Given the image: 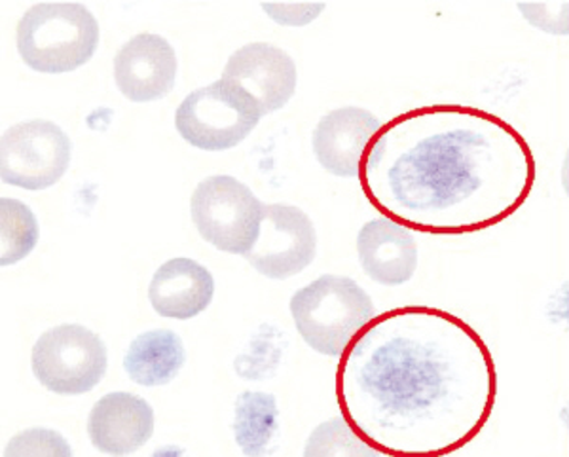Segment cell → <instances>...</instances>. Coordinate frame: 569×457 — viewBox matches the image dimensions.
<instances>
[{"label": "cell", "instance_id": "8", "mask_svg": "<svg viewBox=\"0 0 569 457\" xmlns=\"http://www.w3.org/2000/svg\"><path fill=\"white\" fill-rule=\"evenodd\" d=\"M71 156V137L58 123L27 120L2 133L0 177L23 190H46L63 179Z\"/></svg>", "mask_w": 569, "mask_h": 457}, {"label": "cell", "instance_id": "6", "mask_svg": "<svg viewBox=\"0 0 569 457\" xmlns=\"http://www.w3.org/2000/svg\"><path fill=\"white\" fill-rule=\"evenodd\" d=\"M190 213L201 238L219 251L243 255L259 238L264 203L230 175H213L192 193Z\"/></svg>", "mask_w": 569, "mask_h": 457}, {"label": "cell", "instance_id": "15", "mask_svg": "<svg viewBox=\"0 0 569 457\" xmlns=\"http://www.w3.org/2000/svg\"><path fill=\"white\" fill-rule=\"evenodd\" d=\"M211 271L192 258H171L156 270L149 287V300L158 316L168 319H194L213 302Z\"/></svg>", "mask_w": 569, "mask_h": 457}, {"label": "cell", "instance_id": "22", "mask_svg": "<svg viewBox=\"0 0 569 457\" xmlns=\"http://www.w3.org/2000/svg\"><path fill=\"white\" fill-rule=\"evenodd\" d=\"M323 2H311V4H262L270 18L279 26L305 27L313 20H318L325 10Z\"/></svg>", "mask_w": 569, "mask_h": 457}, {"label": "cell", "instance_id": "16", "mask_svg": "<svg viewBox=\"0 0 569 457\" xmlns=\"http://www.w3.org/2000/svg\"><path fill=\"white\" fill-rule=\"evenodd\" d=\"M187 362L181 336L169 329L149 330L131 341L123 368L142 387L166 386L176 380Z\"/></svg>", "mask_w": 569, "mask_h": 457}, {"label": "cell", "instance_id": "5", "mask_svg": "<svg viewBox=\"0 0 569 457\" xmlns=\"http://www.w3.org/2000/svg\"><path fill=\"white\" fill-rule=\"evenodd\" d=\"M264 112L259 101L228 78L184 97L176 112L179 136L196 149L224 152L251 136Z\"/></svg>", "mask_w": 569, "mask_h": 457}, {"label": "cell", "instance_id": "21", "mask_svg": "<svg viewBox=\"0 0 569 457\" xmlns=\"http://www.w3.org/2000/svg\"><path fill=\"white\" fill-rule=\"evenodd\" d=\"M568 2L562 4H518L526 20L550 34H568Z\"/></svg>", "mask_w": 569, "mask_h": 457}, {"label": "cell", "instance_id": "1", "mask_svg": "<svg viewBox=\"0 0 569 457\" xmlns=\"http://www.w3.org/2000/svg\"><path fill=\"white\" fill-rule=\"evenodd\" d=\"M337 399L382 456H448L485 429L498 399L492 351L445 309L405 306L372 317L346 348Z\"/></svg>", "mask_w": 569, "mask_h": 457}, {"label": "cell", "instance_id": "13", "mask_svg": "<svg viewBox=\"0 0 569 457\" xmlns=\"http://www.w3.org/2000/svg\"><path fill=\"white\" fill-rule=\"evenodd\" d=\"M88 435L91 445L103 454H133L154 435V410L147 400L128 391L104 395L91 408Z\"/></svg>", "mask_w": 569, "mask_h": 457}, {"label": "cell", "instance_id": "10", "mask_svg": "<svg viewBox=\"0 0 569 457\" xmlns=\"http://www.w3.org/2000/svg\"><path fill=\"white\" fill-rule=\"evenodd\" d=\"M176 48L154 32H141L118 50L114 82L133 103H150L169 96L177 80Z\"/></svg>", "mask_w": 569, "mask_h": 457}, {"label": "cell", "instance_id": "2", "mask_svg": "<svg viewBox=\"0 0 569 457\" xmlns=\"http://www.w3.org/2000/svg\"><path fill=\"white\" fill-rule=\"evenodd\" d=\"M383 217L427 234L488 230L517 213L537 179L533 150L512 123L466 105H431L383 123L361 168Z\"/></svg>", "mask_w": 569, "mask_h": 457}, {"label": "cell", "instance_id": "4", "mask_svg": "<svg viewBox=\"0 0 569 457\" xmlns=\"http://www.w3.org/2000/svg\"><path fill=\"white\" fill-rule=\"evenodd\" d=\"M291 316L313 351L342 357L353 336L375 317V302L351 277L325 274L292 295Z\"/></svg>", "mask_w": 569, "mask_h": 457}, {"label": "cell", "instance_id": "7", "mask_svg": "<svg viewBox=\"0 0 569 457\" xmlns=\"http://www.w3.org/2000/svg\"><path fill=\"white\" fill-rule=\"evenodd\" d=\"M34 378L52 394L84 395L99 386L109 367L107 346L93 330L66 322L46 330L33 348Z\"/></svg>", "mask_w": 569, "mask_h": 457}, {"label": "cell", "instance_id": "17", "mask_svg": "<svg viewBox=\"0 0 569 457\" xmlns=\"http://www.w3.org/2000/svg\"><path fill=\"white\" fill-rule=\"evenodd\" d=\"M278 400L262 391H243L236 400L233 435L246 456H264L278 435Z\"/></svg>", "mask_w": 569, "mask_h": 457}, {"label": "cell", "instance_id": "14", "mask_svg": "<svg viewBox=\"0 0 569 457\" xmlns=\"http://www.w3.org/2000/svg\"><path fill=\"white\" fill-rule=\"evenodd\" d=\"M357 255L362 271L383 287L408 284L418 268L415 234L388 217L362 225L357 234Z\"/></svg>", "mask_w": 569, "mask_h": 457}, {"label": "cell", "instance_id": "20", "mask_svg": "<svg viewBox=\"0 0 569 457\" xmlns=\"http://www.w3.org/2000/svg\"><path fill=\"white\" fill-rule=\"evenodd\" d=\"M23 456H63L71 457L72 448L67 443L63 435H59L53 429H44V427H33L27 429L10 438L7 448H4V457H23Z\"/></svg>", "mask_w": 569, "mask_h": 457}, {"label": "cell", "instance_id": "19", "mask_svg": "<svg viewBox=\"0 0 569 457\" xmlns=\"http://www.w3.org/2000/svg\"><path fill=\"white\" fill-rule=\"evenodd\" d=\"M305 456H382L380 451L365 443L350 421L338 416L316 427L308 438Z\"/></svg>", "mask_w": 569, "mask_h": 457}, {"label": "cell", "instance_id": "11", "mask_svg": "<svg viewBox=\"0 0 569 457\" xmlns=\"http://www.w3.org/2000/svg\"><path fill=\"white\" fill-rule=\"evenodd\" d=\"M222 78L254 97L268 117L291 101L297 91L298 71L291 56L278 46L252 42L230 56Z\"/></svg>", "mask_w": 569, "mask_h": 457}, {"label": "cell", "instance_id": "9", "mask_svg": "<svg viewBox=\"0 0 569 457\" xmlns=\"http://www.w3.org/2000/svg\"><path fill=\"white\" fill-rule=\"evenodd\" d=\"M318 252V232L310 217L295 206L264 203L259 238L246 252L260 276L283 281L305 271Z\"/></svg>", "mask_w": 569, "mask_h": 457}, {"label": "cell", "instance_id": "18", "mask_svg": "<svg viewBox=\"0 0 569 457\" xmlns=\"http://www.w3.org/2000/svg\"><path fill=\"white\" fill-rule=\"evenodd\" d=\"M0 265L12 266L29 257L39 244L40 226L33 209L13 198L0 200Z\"/></svg>", "mask_w": 569, "mask_h": 457}, {"label": "cell", "instance_id": "3", "mask_svg": "<svg viewBox=\"0 0 569 457\" xmlns=\"http://www.w3.org/2000/svg\"><path fill=\"white\" fill-rule=\"evenodd\" d=\"M99 23L80 2H40L18 23V52L29 69L44 74L77 71L98 52Z\"/></svg>", "mask_w": 569, "mask_h": 457}, {"label": "cell", "instance_id": "12", "mask_svg": "<svg viewBox=\"0 0 569 457\" xmlns=\"http://www.w3.org/2000/svg\"><path fill=\"white\" fill-rule=\"evenodd\" d=\"M382 126L380 118L359 107L330 110L313 131V155L330 175L356 179L361 175L370 142Z\"/></svg>", "mask_w": 569, "mask_h": 457}]
</instances>
